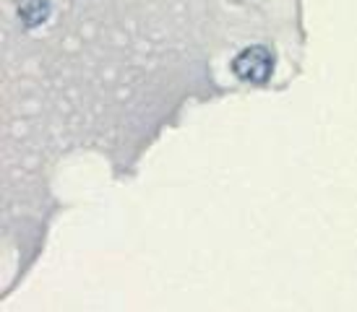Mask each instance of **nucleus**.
Wrapping results in <instances>:
<instances>
[{"label": "nucleus", "instance_id": "f257e3e1", "mask_svg": "<svg viewBox=\"0 0 357 312\" xmlns=\"http://www.w3.org/2000/svg\"><path fill=\"white\" fill-rule=\"evenodd\" d=\"M232 68H235V76L248 84H264L274 70V58L266 47H248L235 58Z\"/></svg>", "mask_w": 357, "mask_h": 312}, {"label": "nucleus", "instance_id": "f03ea898", "mask_svg": "<svg viewBox=\"0 0 357 312\" xmlns=\"http://www.w3.org/2000/svg\"><path fill=\"white\" fill-rule=\"evenodd\" d=\"M47 0H21L19 3V16L24 19L26 26H37L47 19Z\"/></svg>", "mask_w": 357, "mask_h": 312}]
</instances>
